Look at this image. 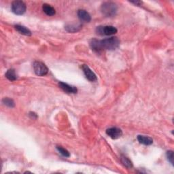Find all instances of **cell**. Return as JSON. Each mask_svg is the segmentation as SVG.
<instances>
[{
    "label": "cell",
    "mask_w": 174,
    "mask_h": 174,
    "mask_svg": "<svg viewBox=\"0 0 174 174\" xmlns=\"http://www.w3.org/2000/svg\"><path fill=\"white\" fill-rule=\"evenodd\" d=\"M106 134L111 138L116 139L120 138L123 135V131L118 127H111L106 130Z\"/></svg>",
    "instance_id": "8992f818"
},
{
    "label": "cell",
    "mask_w": 174,
    "mask_h": 174,
    "mask_svg": "<svg viewBox=\"0 0 174 174\" xmlns=\"http://www.w3.org/2000/svg\"><path fill=\"white\" fill-rule=\"evenodd\" d=\"M120 159H121L122 163H123L126 167H127V168H131L132 167L133 163H132L131 161L129 158L126 157L125 156H122Z\"/></svg>",
    "instance_id": "2e32d148"
},
{
    "label": "cell",
    "mask_w": 174,
    "mask_h": 174,
    "mask_svg": "<svg viewBox=\"0 0 174 174\" xmlns=\"http://www.w3.org/2000/svg\"><path fill=\"white\" fill-rule=\"evenodd\" d=\"M57 150L61 154H62L63 156L65 157H70V153H69V151L65 149L64 148H63L61 146H57Z\"/></svg>",
    "instance_id": "ac0fdd59"
},
{
    "label": "cell",
    "mask_w": 174,
    "mask_h": 174,
    "mask_svg": "<svg viewBox=\"0 0 174 174\" xmlns=\"http://www.w3.org/2000/svg\"><path fill=\"white\" fill-rule=\"evenodd\" d=\"M82 25L81 24L78 25H67L65 27V29L67 31L70 32V33H75L80 31L82 29Z\"/></svg>",
    "instance_id": "4fadbf2b"
},
{
    "label": "cell",
    "mask_w": 174,
    "mask_h": 174,
    "mask_svg": "<svg viewBox=\"0 0 174 174\" xmlns=\"http://www.w3.org/2000/svg\"><path fill=\"white\" fill-rule=\"evenodd\" d=\"M29 116H30L31 118H33V119H37V118H38V116H37V114L34 112H29Z\"/></svg>",
    "instance_id": "ffe728a7"
},
{
    "label": "cell",
    "mask_w": 174,
    "mask_h": 174,
    "mask_svg": "<svg viewBox=\"0 0 174 174\" xmlns=\"http://www.w3.org/2000/svg\"><path fill=\"white\" fill-rule=\"evenodd\" d=\"M11 9L12 12L17 15H22L23 14L27 8H26L25 3L22 1H14L11 4Z\"/></svg>",
    "instance_id": "3957f363"
},
{
    "label": "cell",
    "mask_w": 174,
    "mask_h": 174,
    "mask_svg": "<svg viewBox=\"0 0 174 174\" xmlns=\"http://www.w3.org/2000/svg\"><path fill=\"white\" fill-rule=\"evenodd\" d=\"M118 7L115 3L107 2L103 3L101 6V11L103 15L107 17H112L116 14Z\"/></svg>",
    "instance_id": "7a4b0ae2"
},
{
    "label": "cell",
    "mask_w": 174,
    "mask_h": 174,
    "mask_svg": "<svg viewBox=\"0 0 174 174\" xmlns=\"http://www.w3.org/2000/svg\"><path fill=\"white\" fill-rule=\"evenodd\" d=\"M167 158L168 161L171 162L172 165H173V152L172 150H169L167 152Z\"/></svg>",
    "instance_id": "d6986e66"
},
{
    "label": "cell",
    "mask_w": 174,
    "mask_h": 174,
    "mask_svg": "<svg viewBox=\"0 0 174 174\" xmlns=\"http://www.w3.org/2000/svg\"><path fill=\"white\" fill-rule=\"evenodd\" d=\"M117 29L113 26H99L96 29V31L101 35H112L117 33Z\"/></svg>",
    "instance_id": "5b68a950"
},
{
    "label": "cell",
    "mask_w": 174,
    "mask_h": 174,
    "mask_svg": "<svg viewBox=\"0 0 174 174\" xmlns=\"http://www.w3.org/2000/svg\"><path fill=\"white\" fill-rule=\"evenodd\" d=\"M90 46L92 50L97 52V53H99V52L101 51V49H100L99 40L97 39L91 40V41L90 42Z\"/></svg>",
    "instance_id": "9a60e30c"
},
{
    "label": "cell",
    "mask_w": 174,
    "mask_h": 174,
    "mask_svg": "<svg viewBox=\"0 0 174 174\" xmlns=\"http://www.w3.org/2000/svg\"><path fill=\"white\" fill-rule=\"evenodd\" d=\"M6 77L7 79H8L10 81H15L17 79V75L14 69H8L6 73Z\"/></svg>",
    "instance_id": "5bb4252c"
},
{
    "label": "cell",
    "mask_w": 174,
    "mask_h": 174,
    "mask_svg": "<svg viewBox=\"0 0 174 174\" xmlns=\"http://www.w3.org/2000/svg\"><path fill=\"white\" fill-rule=\"evenodd\" d=\"M82 69L83 70L85 76H86V78L88 80L91 81V82H94V81H96L97 80V76L95 75V73L92 71L87 65H82Z\"/></svg>",
    "instance_id": "52a82bcc"
},
{
    "label": "cell",
    "mask_w": 174,
    "mask_h": 174,
    "mask_svg": "<svg viewBox=\"0 0 174 174\" xmlns=\"http://www.w3.org/2000/svg\"><path fill=\"white\" fill-rule=\"evenodd\" d=\"M33 69L36 75L39 76H44L49 72V69L46 65L41 61H35L33 63Z\"/></svg>",
    "instance_id": "277c9868"
},
{
    "label": "cell",
    "mask_w": 174,
    "mask_h": 174,
    "mask_svg": "<svg viewBox=\"0 0 174 174\" xmlns=\"http://www.w3.org/2000/svg\"><path fill=\"white\" fill-rule=\"evenodd\" d=\"M42 10L44 11V12L45 13L46 15L52 16H54L55 14H56V11L55 9L53 8V6H51L49 4H47V3H44L42 6Z\"/></svg>",
    "instance_id": "30bf717a"
},
{
    "label": "cell",
    "mask_w": 174,
    "mask_h": 174,
    "mask_svg": "<svg viewBox=\"0 0 174 174\" xmlns=\"http://www.w3.org/2000/svg\"><path fill=\"white\" fill-rule=\"evenodd\" d=\"M78 16L79 18L82 21L87 22V23H89L91 20V18L89 13L85 10H78Z\"/></svg>",
    "instance_id": "9c48e42d"
},
{
    "label": "cell",
    "mask_w": 174,
    "mask_h": 174,
    "mask_svg": "<svg viewBox=\"0 0 174 174\" xmlns=\"http://www.w3.org/2000/svg\"><path fill=\"white\" fill-rule=\"evenodd\" d=\"M3 103L4 105H6V106L9 107V108H14V106H15V103H14V101L12 99H10L8 97L4 98L3 100Z\"/></svg>",
    "instance_id": "e0dca14e"
},
{
    "label": "cell",
    "mask_w": 174,
    "mask_h": 174,
    "mask_svg": "<svg viewBox=\"0 0 174 174\" xmlns=\"http://www.w3.org/2000/svg\"><path fill=\"white\" fill-rule=\"evenodd\" d=\"M138 140L140 143L143 144V145H146V146L151 145V144L153 143V139L150 138V137L144 136V135H138Z\"/></svg>",
    "instance_id": "8fae6325"
},
{
    "label": "cell",
    "mask_w": 174,
    "mask_h": 174,
    "mask_svg": "<svg viewBox=\"0 0 174 174\" xmlns=\"http://www.w3.org/2000/svg\"><path fill=\"white\" fill-rule=\"evenodd\" d=\"M99 46L101 50H113L118 49L120 45V40L117 37H111L102 40H99Z\"/></svg>",
    "instance_id": "6da1fadb"
},
{
    "label": "cell",
    "mask_w": 174,
    "mask_h": 174,
    "mask_svg": "<svg viewBox=\"0 0 174 174\" xmlns=\"http://www.w3.org/2000/svg\"><path fill=\"white\" fill-rule=\"evenodd\" d=\"M59 87H60L63 91L66 92L67 93H76L77 88L75 87L71 86L68 84H66L63 82H59Z\"/></svg>",
    "instance_id": "ba28073f"
},
{
    "label": "cell",
    "mask_w": 174,
    "mask_h": 174,
    "mask_svg": "<svg viewBox=\"0 0 174 174\" xmlns=\"http://www.w3.org/2000/svg\"><path fill=\"white\" fill-rule=\"evenodd\" d=\"M14 27H15V29L21 33V34H23L24 35H27V36H30L31 35V31L23 25H16L14 26Z\"/></svg>",
    "instance_id": "7c38bea8"
}]
</instances>
